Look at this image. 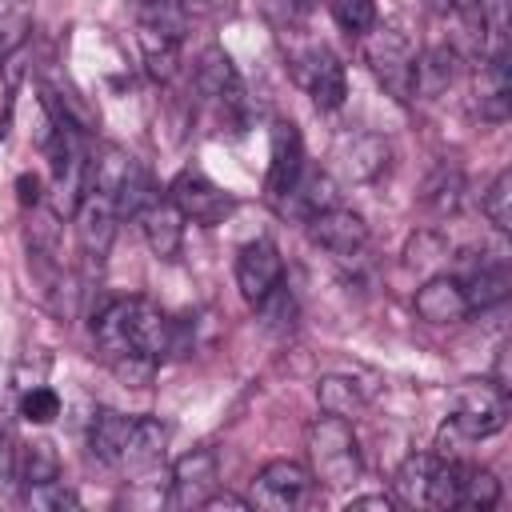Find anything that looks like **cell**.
Here are the masks:
<instances>
[{"label": "cell", "mask_w": 512, "mask_h": 512, "mask_svg": "<svg viewBox=\"0 0 512 512\" xmlns=\"http://www.w3.org/2000/svg\"><path fill=\"white\" fill-rule=\"evenodd\" d=\"M140 228H144V240L152 248V256L160 260H172L180 252V240H184V216L172 200H152L144 212H140Z\"/></svg>", "instance_id": "cell-18"}, {"label": "cell", "mask_w": 512, "mask_h": 512, "mask_svg": "<svg viewBox=\"0 0 512 512\" xmlns=\"http://www.w3.org/2000/svg\"><path fill=\"white\" fill-rule=\"evenodd\" d=\"M308 456H312V480H320L324 488H348L364 472L356 432H352V424L344 416H328L324 412L308 428Z\"/></svg>", "instance_id": "cell-1"}, {"label": "cell", "mask_w": 512, "mask_h": 512, "mask_svg": "<svg viewBox=\"0 0 512 512\" xmlns=\"http://www.w3.org/2000/svg\"><path fill=\"white\" fill-rule=\"evenodd\" d=\"M192 84H196V92H200L204 100H216V104H240V76H236L232 56H228L220 44H208V48L196 56Z\"/></svg>", "instance_id": "cell-16"}, {"label": "cell", "mask_w": 512, "mask_h": 512, "mask_svg": "<svg viewBox=\"0 0 512 512\" xmlns=\"http://www.w3.org/2000/svg\"><path fill=\"white\" fill-rule=\"evenodd\" d=\"M348 512H392V496L376 492V496H352Z\"/></svg>", "instance_id": "cell-37"}, {"label": "cell", "mask_w": 512, "mask_h": 512, "mask_svg": "<svg viewBox=\"0 0 512 512\" xmlns=\"http://www.w3.org/2000/svg\"><path fill=\"white\" fill-rule=\"evenodd\" d=\"M332 204H340V196H336V184H332L328 172H300V180L292 184V192L280 200L284 212H296L304 220L316 216V212H324V208H332Z\"/></svg>", "instance_id": "cell-19"}, {"label": "cell", "mask_w": 512, "mask_h": 512, "mask_svg": "<svg viewBox=\"0 0 512 512\" xmlns=\"http://www.w3.org/2000/svg\"><path fill=\"white\" fill-rule=\"evenodd\" d=\"M444 256V240L440 236H432V232H420L412 244H408V264L416 268V264H428V260H440Z\"/></svg>", "instance_id": "cell-35"}, {"label": "cell", "mask_w": 512, "mask_h": 512, "mask_svg": "<svg viewBox=\"0 0 512 512\" xmlns=\"http://www.w3.org/2000/svg\"><path fill=\"white\" fill-rule=\"evenodd\" d=\"M508 108H512V80H508V52H492L484 64H480V76H476V112L480 120H508Z\"/></svg>", "instance_id": "cell-17"}, {"label": "cell", "mask_w": 512, "mask_h": 512, "mask_svg": "<svg viewBox=\"0 0 512 512\" xmlns=\"http://www.w3.org/2000/svg\"><path fill=\"white\" fill-rule=\"evenodd\" d=\"M20 416L28 424H52L60 416V396L48 384H28L20 396Z\"/></svg>", "instance_id": "cell-32"}, {"label": "cell", "mask_w": 512, "mask_h": 512, "mask_svg": "<svg viewBox=\"0 0 512 512\" xmlns=\"http://www.w3.org/2000/svg\"><path fill=\"white\" fill-rule=\"evenodd\" d=\"M460 200H464V176H460V168H448V164H440L424 180V188H420V204L432 208V212H440V216L444 212H456Z\"/></svg>", "instance_id": "cell-25"}, {"label": "cell", "mask_w": 512, "mask_h": 512, "mask_svg": "<svg viewBox=\"0 0 512 512\" xmlns=\"http://www.w3.org/2000/svg\"><path fill=\"white\" fill-rule=\"evenodd\" d=\"M24 500L32 504V508H40V512H76L80 508V496L56 476V480H44V484H32V488H24Z\"/></svg>", "instance_id": "cell-29"}, {"label": "cell", "mask_w": 512, "mask_h": 512, "mask_svg": "<svg viewBox=\"0 0 512 512\" xmlns=\"http://www.w3.org/2000/svg\"><path fill=\"white\" fill-rule=\"evenodd\" d=\"M468 440H484L508 424V388L496 380H468L456 388V408L448 416Z\"/></svg>", "instance_id": "cell-4"}, {"label": "cell", "mask_w": 512, "mask_h": 512, "mask_svg": "<svg viewBox=\"0 0 512 512\" xmlns=\"http://www.w3.org/2000/svg\"><path fill=\"white\" fill-rule=\"evenodd\" d=\"M296 4H300V8H312V4H316V0H296Z\"/></svg>", "instance_id": "cell-40"}, {"label": "cell", "mask_w": 512, "mask_h": 512, "mask_svg": "<svg viewBox=\"0 0 512 512\" xmlns=\"http://www.w3.org/2000/svg\"><path fill=\"white\" fill-rule=\"evenodd\" d=\"M340 168L348 180H376L384 168H388V144L372 132H360L344 144L340 152Z\"/></svg>", "instance_id": "cell-20"}, {"label": "cell", "mask_w": 512, "mask_h": 512, "mask_svg": "<svg viewBox=\"0 0 512 512\" xmlns=\"http://www.w3.org/2000/svg\"><path fill=\"white\" fill-rule=\"evenodd\" d=\"M428 508H472V512H488L500 504V480L472 464V460H444L436 456V468H432V480H428V496H424Z\"/></svg>", "instance_id": "cell-2"}, {"label": "cell", "mask_w": 512, "mask_h": 512, "mask_svg": "<svg viewBox=\"0 0 512 512\" xmlns=\"http://www.w3.org/2000/svg\"><path fill=\"white\" fill-rule=\"evenodd\" d=\"M460 284H464L468 308H472V312H488V308H496V304L508 300L512 276H508V264H484V268H476V272H472L468 280H460Z\"/></svg>", "instance_id": "cell-22"}, {"label": "cell", "mask_w": 512, "mask_h": 512, "mask_svg": "<svg viewBox=\"0 0 512 512\" xmlns=\"http://www.w3.org/2000/svg\"><path fill=\"white\" fill-rule=\"evenodd\" d=\"M124 340H128V352H140L160 364L184 352V324L160 312L152 300L132 296L124 300Z\"/></svg>", "instance_id": "cell-3"}, {"label": "cell", "mask_w": 512, "mask_h": 512, "mask_svg": "<svg viewBox=\"0 0 512 512\" xmlns=\"http://www.w3.org/2000/svg\"><path fill=\"white\" fill-rule=\"evenodd\" d=\"M364 56H368L376 80L388 88V96H396L400 104H408L412 100V64H416L412 44L396 28H380V32L368 36Z\"/></svg>", "instance_id": "cell-7"}, {"label": "cell", "mask_w": 512, "mask_h": 512, "mask_svg": "<svg viewBox=\"0 0 512 512\" xmlns=\"http://www.w3.org/2000/svg\"><path fill=\"white\" fill-rule=\"evenodd\" d=\"M316 400H320V412L344 416V420H352L364 408V392H360V384L352 376H320Z\"/></svg>", "instance_id": "cell-24"}, {"label": "cell", "mask_w": 512, "mask_h": 512, "mask_svg": "<svg viewBox=\"0 0 512 512\" xmlns=\"http://www.w3.org/2000/svg\"><path fill=\"white\" fill-rule=\"evenodd\" d=\"M220 480V464L212 448H192L172 464V508H200Z\"/></svg>", "instance_id": "cell-11"}, {"label": "cell", "mask_w": 512, "mask_h": 512, "mask_svg": "<svg viewBox=\"0 0 512 512\" xmlns=\"http://www.w3.org/2000/svg\"><path fill=\"white\" fill-rule=\"evenodd\" d=\"M172 12H180L184 20H192V16H200V12H208V0H164Z\"/></svg>", "instance_id": "cell-39"}, {"label": "cell", "mask_w": 512, "mask_h": 512, "mask_svg": "<svg viewBox=\"0 0 512 512\" xmlns=\"http://www.w3.org/2000/svg\"><path fill=\"white\" fill-rule=\"evenodd\" d=\"M312 496V472L296 460H268L252 480V508L296 512Z\"/></svg>", "instance_id": "cell-6"}, {"label": "cell", "mask_w": 512, "mask_h": 512, "mask_svg": "<svg viewBox=\"0 0 512 512\" xmlns=\"http://www.w3.org/2000/svg\"><path fill=\"white\" fill-rule=\"evenodd\" d=\"M288 68L292 76L300 80V88L312 96L316 108H340L344 96H348V76H344V64L324 48V44H304V48H292L288 52Z\"/></svg>", "instance_id": "cell-5"}, {"label": "cell", "mask_w": 512, "mask_h": 512, "mask_svg": "<svg viewBox=\"0 0 512 512\" xmlns=\"http://www.w3.org/2000/svg\"><path fill=\"white\" fill-rule=\"evenodd\" d=\"M152 200H160V192H156L152 176L132 160V168H128V176H124V184H120V188H116V196H112L116 216H140Z\"/></svg>", "instance_id": "cell-28"}, {"label": "cell", "mask_w": 512, "mask_h": 512, "mask_svg": "<svg viewBox=\"0 0 512 512\" xmlns=\"http://www.w3.org/2000/svg\"><path fill=\"white\" fill-rule=\"evenodd\" d=\"M60 476V456L48 440H32L20 448L16 456V480H24V488L32 484H44V480H56Z\"/></svg>", "instance_id": "cell-27"}, {"label": "cell", "mask_w": 512, "mask_h": 512, "mask_svg": "<svg viewBox=\"0 0 512 512\" xmlns=\"http://www.w3.org/2000/svg\"><path fill=\"white\" fill-rule=\"evenodd\" d=\"M168 200L180 208L184 220H196V224H204V228L220 224V220L232 216V208H236L232 196H228L220 184H212L204 172H196V168L176 172V180L168 184Z\"/></svg>", "instance_id": "cell-8"}, {"label": "cell", "mask_w": 512, "mask_h": 512, "mask_svg": "<svg viewBox=\"0 0 512 512\" xmlns=\"http://www.w3.org/2000/svg\"><path fill=\"white\" fill-rule=\"evenodd\" d=\"M164 456H168V428L152 416H140L128 428V440H124V452H120L116 468H124L132 476H152L164 464Z\"/></svg>", "instance_id": "cell-15"}, {"label": "cell", "mask_w": 512, "mask_h": 512, "mask_svg": "<svg viewBox=\"0 0 512 512\" xmlns=\"http://www.w3.org/2000/svg\"><path fill=\"white\" fill-rule=\"evenodd\" d=\"M256 312L264 316V328H276V332H284V328L296 324V304H292V296H288L284 284H276V288L256 304Z\"/></svg>", "instance_id": "cell-34"}, {"label": "cell", "mask_w": 512, "mask_h": 512, "mask_svg": "<svg viewBox=\"0 0 512 512\" xmlns=\"http://www.w3.org/2000/svg\"><path fill=\"white\" fill-rule=\"evenodd\" d=\"M308 236H312V244H320L324 252L348 260V256H360V252H364V244H368V224H364L360 212L332 204V208L308 216Z\"/></svg>", "instance_id": "cell-10"}, {"label": "cell", "mask_w": 512, "mask_h": 512, "mask_svg": "<svg viewBox=\"0 0 512 512\" xmlns=\"http://www.w3.org/2000/svg\"><path fill=\"white\" fill-rule=\"evenodd\" d=\"M432 468H436V456H428V452H412V456H404V464H400L396 476H392L396 496H400L404 504H424Z\"/></svg>", "instance_id": "cell-26"}, {"label": "cell", "mask_w": 512, "mask_h": 512, "mask_svg": "<svg viewBox=\"0 0 512 512\" xmlns=\"http://www.w3.org/2000/svg\"><path fill=\"white\" fill-rule=\"evenodd\" d=\"M116 204L112 196H100V192H84V200L76 204V244L88 260H104L108 248H112V236H116Z\"/></svg>", "instance_id": "cell-13"}, {"label": "cell", "mask_w": 512, "mask_h": 512, "mask_svg": "<svg viewBox=\"0 0 512 512\" xmlns=\"http://www.w3.org/2000/svg\"><path fill=\"white\" fill-rule=\"evenodd\" d=\"M300 172H304V140H300V128L292 120H276L272 124V160H268V180H264L268 200L280 204L292 192V184L300 180Z\"/></svg>", "instance_id": "cell-12"}, {"label": "cell", "mask_w": 512, "mask_h": 512, "mask_svg": "<svg viewBox=\"0 0 512 512\" xmlns=\"http://www.w3.org/2000/svg\"><path fill=\"white\" fill-rule=\"evenodd\" d=\"M484 216H488L500 232L512 228V172H508V168L496 172V180L488 184V192H484Z\"/></svg>", "instance_id": "cell-31"}, {"label": "cell", "mask_w": 512, "mask_h": 512, "mask_svg": "<svg viewBox=\"0 0 512 512\" xmlns=\"http://www.w3.org/2000/svg\"><path fill=\"white\" fill-rule=\"evenodd\" d=\"M328 12L352 36H364L376 28V0H328Z\"/></svg>", "instance_id": "cell-30"}, {"label": "cell", "mask_w": 512, "mask_h": 512, "mask_svg": "<svg viewBox=\"0 0 512 512\" xmlns=\"http://www.w3.org/2000/svg\"><path fill=\"white\" fill-rule=\"evenodd\" d=\"M200 508H204V512H216V508H236V512H248V508H252V500L232 496V492H212V496H208Z\"/></svg>", "instance_id": "cell-36"}, {"label": "cell", "mask_w": 512, "mask_h": 512, "mask_svg": "<svg viewBox=\"0 0 512 512\" xmlns=\"http://www.w3.org/2000/svg\"><path fill=\"white\" fill-rule=\"evenodd\" d=\"M276 284H284V260H280V248L272 240H248L240 252H236V288L240 296L256 308Z\"/></svg>", "instance_id": "cell-9"}, {"label": "cell", "mask_w": 512, "mask_h": 512, "mask_svg": "<svg viewBox=\"0 0 512 512\" xmlns=\"http://www.w3.org/2000/svg\"><path fill=\"white\" fill-rule=\"evenodd\" d=\"M136 4H148V0H136Z\"/></svg>", "instance_id": "cell-41"}, {"label": "cell", "mask_w": 512, "mask_h": 512, "mask_svg": "<svg viewBox=\"0 0 512 512\" xmlns=\"http://www.w3.org/2000/svg\"><path fill=\"white\" fill-rule=\"evenodd\" d=\"M412 304H416V316L428 324H460L472 316V308L464 300V284L456 276H428L416 288Z\"/></svg>", "instance_id": "cell-14"}, {"label": "cell", "mask_w": 512, "mask_h": 512, "mask_svg": "<svg viewBox=\"0 0 512 512\" xmlns=\"http://www.w3.org/2000/svg\"><path fill=\"white\" fill-rule=\"evenodd\" d=\"M456 80V52L452 48H428L412 64V96H440Z\"/></svg>", "instance_id": "cell-21"}, {"label": "cell", "mask_w": 512, "mask_h": 512, "mask_svg": "<svg viewBox=\"0 0 512 512\" xmlns=\"http://www.w3.org/2000/svg\"><path fill=\"white\" fill-rule=\"evenodd\" d=\"M28 40V12L16 0H0V60Z\"/></svg>", "instance_id": "cell-33"}, {"label": "cell", "mask_w": 512, "mask_h": 512, "mask_svg": "<svg viewBox=\"0 0 512 512\" xmlns=\"http://www.w3.org/2000/svg\"><path fill=\"white\" fill-rule=\"evenodd\" d=\"M128 428H132V420H128L124 412H116V408H100V412L92 416V428H88V444H92V452H96L104 464H120Z\"/></svg>", "instance_id": "cell-23"}, {"label": "cell", "mask_w": 512, "mask_h": 512, "mask_svg": "<svg viewBox=\"0 0 512 512\" xmlns=\"http://www.w3.org/2000/svg\"><path fill=\"white\" fill-rule=\"evenodd\" d=\"M16 196H20V204H24V208H36V204H40V176L24 172V176L16 180Z\"/></svg>", "instance_id": "cell-38"}]
</instances>
